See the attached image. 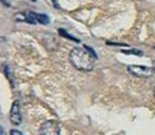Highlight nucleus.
Returning <instances> with one entry per match:
<instances>
[{
  "label": "nucleus",
  "instance_id": "nucleus-2",
  "mask_svg": "<svg viewBox=\"0 0 155 135\" xmlns=\"http://www.w3.org/2000/svg\"><path fill=\"white\" fill-rule=\"evenodd\" d=\"M128 73L134 77L137 78H150L155 74L153 68H147V66H141V65H130L127 68Z\"/></svg>",
  "mask_w": 155,
  "mask_h": 135
},
{
  "label": "nucleus",
  "instance_id": "nucleus-6",
  "mask_svg": "<svg viewBox=\"0 0 155 135\" xmlns=\"http://www.w3.org/2000/svg\"><path fill=\"white\" fill-rule=\"evenodd\" d=\"M9 135H22V133L18 131V130H12V131L9 133Z\"/></svg>",
  "mask_w": 155,
  "mask_h": 135
},
{
  "label": "nucleus",
  "instance_id": "nucleus-8",
  "mask_svg": "<svg viewBox=\"0 0 155 135\" xmlns=\"http://www.w3.org/2000/svg\"><path fill=\"white\" fill-rule=\"evenodd\" d=\"M153 93H154V97H155V88H154V91H153Z\"/></svg>",
  "mask_w": 155,
  "mask_h": 135
},
{
  "label": "nucleus",
  "instance_id": "nucleus-9",
  "mask_svg": "<svg viewBox=\"0 0 155 135\" xmlns=\"http://www.w3.org/2000/svg\"><path fill=\"white\" fill-rule=\"evenodd\" d=\"M32 2H36V0H32Z\"/></svg>",
  "mask_w": 155,
  "mask_h": 135
},
{
  "label": "nucleus",
  "instance_id": "nucleus-7",
  "mask_svg": "<svg viewBox=\"0 0 155 135\" xmlns=\"http://www.w3.org/2000/svg\"><path fill=\"white\" fill-rule=\"evenodd\" d=\"M153 69H154V73H155V60H154V63H153Z\"/></svg>",
  "mask_w": 155,
  "mask_h": 135
},
{
  "label": "nucleus",
  "instance_id": "nucleus-5",
  "mask_svg": "<svg viewBox=\"0 0 155 135\" xmlns=\"http://www.w3.org/2000/svg\"><path fill=\"white\" fill-rule=\"evenodd\" d=\"M9 118L12 121L13 125H19L22 122V115H21V105L19 101H14L12 105V109H10V115Z\"/></svg>",
  "mask_w": 155,
  "mask_h": 135
},
{
  "label": "nucleus",
  "instance_id": "nucleus-4",
  "mask_svg": "<svg viewBox=\"0 0 155 135\" xmlns=\"http://www.w3.org/2000/svg\"><path fill=\"white\" fill-rule=\"evenodd\" d=\"M25 20L31 24H36V23H41V24H48L49 23V18L44 14H36L34 12H27L25 13Z\"/></svg>",
  "mask_w": 155,
  "mask_h": 135
},
{
  "label": "nucleus",
  "instance_id": "nucleus-3",
  "mask_svg": "<svg viewBox=\"0 0 155 135\" xmlns=\"http://www.w3.org/2000/svg\"><path fill=\"white\" fill-rule=\"evenodd\" d=\"M60 124L55 120L45 121L40 126V135H59Z\"/></svg>",
  "mask_w": 155,
  "mask_h": 135
},
{
  "label": "nucleus",
  "instance_id": "nucleus-1",
  "mask_svg": "<svg viewBox=\"0 0 155 135\" xmlns=\"http://www.w3.org/2000/svg\"><path fill=\"white\" fill-rule=\"evenodd\" d=\"M69 61L77 70L90 72L95 66V54L90 47H74L69 52Z\"/></svg>",
  "mask_w": 155,
  "mask_h": 135
}]
</instances>
